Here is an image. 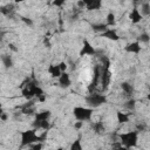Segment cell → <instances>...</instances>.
Segmentation results:
<instances>
[{"instance_id": "obj_8", "label": "cell", "mask_w": 150, "mask_h": 150, "mask_svg": "<svg viewBox=\"0 0 150 150\" xmlns=\"http://www.w3.org/2000/svg\"><path fill=\"white\" fill-rule=\"evenodd\" d=\"M101 71H102L101 67H100V66H96L95 69H94V79H93V82H92V85H90V87H89V92H93V88H95V87L97 86L99 80H100V78H101Z\"/></svg>"}, {"instance_id": "obj_35", "label": "cell", "mask_w": 150, "mask_h": 150, "mask_svg": "<svg viewBox=\"0 0 150 150\" xmlns=\"http://www.w3.org/2000/svg\"><path fill=\"white\" fill-rule=\"evenodd\" d=\"M25 0H14V3H17V4H19V3H24Z\"/></svg>"}, {"instance_id": "obj_18", "label": "cell", "mask_w": 150, "mask_h": 150, "mask_svg": "<svg viewBox=\"0 0 150 150\" xmlns=\"http://www.w3.org/2000/svg\"><path fill=\"white\" fill-rule=\"evenodd\" d=\"M101 6H102V0H95L92 5L87 6V10L88 11H96V10H100Z\"/></svg>"}, {"instance_id": "obj_21", "label": "cell", "mask_w": 150, "mask_h": 150, "mask_svg": "<svg viewBox=\"0 0 150 150\" xmlns=\"http://www.w3.org/2000/svg\"><path fill=\"white\" fill-rule=\"evenodd\" d=\"M115 24H116L115 14H114L113 12L108 13V15H107V25H108V26H114Z\"/></svg>"}, {"instance_id": "obj_11", "label": "cell", "mask_w": 150, "mask_h": 150, "mask_svg": "<svg viewBox=\"0 0 150 150\" xmlns=\"http://www.w3.org/2000/svg\"><path fill=\"white\" fill-rule=\"evenodd\" d=\"M48 73L50 74V76L53 79H56V78H60L61 74H62V70L60 69L59 64H50L48 67Z\"/></svg>"}, {"instance_id": "obj_1", "label": "cell", "mask_w": 150, "mask_h": 150, "mask_svg": "<svg viewBox=\"0 0 150 150\" xmlns=\"http://www.w3.org/2000/svg\"><path fill=\"white\" fill-rule=\"evenodd\" d=\"M36 129H32V130H25L20 132L21 136V146H26V145H31L33 143H38V142H42L46 138V134L38 136L36 135Z\"/></svg>"}, {"instance_id": "obj_2", "label": "cell", "mask_w": 150, "mask_h": 150, "mask_svg": "<svg viewBox=\"0 0 150 150\" xmlns=\"http://www.w3.org/2000/svg\"><path fill=\"white\" fill-rule=\"evenodd\" d=\"M120 139L122 142V144L124 145V148L129 149V148H134L137 145V141H138V131H129V132H124L120 135Z\"/></svg>"}, {"instance_id": "obj_14", "label": "cell", "mask_w": 150, "mask_h": 150, "mask_svg": "<svg viewBox=\"0 0 150 150\" xmlns=\"http://www.w3.org/2000/svg\"><path fill=\"white\" fill-rule=\"evenodd\" d=\"M52 113L49 110H43V111H40L38 114H35V120L36 121H43V120H49Z\"/></svg>"}, {"instance_id": "obj_17", "label": "cell", "mask_w": 150, "mask_h": 150, "mask_svg": "<svg viewBox=\"0 0 150 150\" xmlns=\"http://www.w3.org/2000/svg\"><path fill=\"white\" fill-rule=\"evenodd\" d=\"M121 89H122L127 95H131L132 92H134V88H132V86H131L129 82H122V83H121Z\"/></svg>"}, {"instance_id": "obj_31", "label": "cell", "mask_w": 150, "mask_h": 150, "mask_svg": "<svg viewBox=\"0 0 150 150\" xmlns=\"http://www.w3.org/2000/svg\"><path fill=\"white\" fill-rule=\"evenodd\" d=\"M75 129H80L81 127H82V121H79V122H76V123H75Z\"/></svg>"}, {"instance_id": "obj_3", "label": "cell", "mask_w": 150, "mask_h": 150, "mask_svg": "<svg viewBox=\"0 0 150 150\" xmlns=\"http://www.w3.org/2000/svg\"><path fill=\"white\" fill-rule=\"evenodd\" d=\"M73 115L78 121H89L93 116V109L85 107H75L73 109Z\"/></svg>"}, {"instance_id": "obj_22", "label": "cell", "mask_w": 150, "mask_h": 150, "mask_svg": "<svg viewBox=\"0 0 150 150\" xmlns=\"http://www.w3.org/2000/svg\"><path fill=\"white\" fill-rule=\"evenodd\" d=\"M138 41L139 42H143V43H148L149 41H150V35L148 34V33H142V34H139L138 35Z\"/></svg>"}, {"instance_id": "obj_37", "label": "cell", "mask_w": 150, "mask_h": 150, "mask_svg": "<svg viewBox=\"0 0 150 150\" xmlns=\"http://www.w3.org/2000/svg\"><path fill=\"white\" fill-rule=\"evenodd\" d=\"M138 1H141V0H132V3H134V4H137Z\"/></svg>"}, {"instance_id": "obj_30", "label": "cell", "mask_w": 150, "mask_h": 150, "mask_svg": "<svg viewBox=\"0 0 150 150\" xmlns=\"http://www.w3.org/2000/svg\"><path fill=\"white\" fill-rule=\"evenodd\" d=\"M82 1L85 3V5H86V7L87 6H89V5H92L94 1H95V0H82Z\"/></svg>"}, {"instance_id": "obj_25", "label": "cell", "mask_w": 150, "mask_h": 150, "mask_svg": "<svg viewBox=\"0 0 150 150\" xmlns=\"http://www.w3.org/2000/svg\"><path fill=\"white\" fill-rule=\"evenodd\" d=\"M64 3H66V0H54V1H53V5L56 6V7H61Z\"/></svg>"}, {"instance_id": "obj_23", "label": "cell", "mask_w": 150, "mask_h": 150, "mask_svg": "<svg viewBox=\"0 0 150 150\" xmlns=\"http://www.w3.org/2000/svg\"><path fill=\"white\" fill-rule=\"evenodd\" d=\"M81 141H80V138L79 139H76V141H74L73 142V144L70 145V150H82V145H81V143H80Z\"/></svg>"}, {"instance_id": "obj_28", "label": "cell", "mask_w": 150, "mask_h": 150, "mask_svg": "<svg viewBox=\"0 0 150 150\" xmlns=\"http://www.w3.org/2000/svg\"><path fill=\"white\" fill-rule=\"evenodd\" d=\"M136 128H137V131H144L145 130V125L143 123H138L136 125Z\"/></svg>"}, {"instance_id": "obj_5", "label": "cell", "mask_w": 150, "mask_h": 150, "mask_svg": "<svg viewBox=\"0 0 150 150\" xmlns=\"http://www.w3.org/2000/svg\"><path fill=\"white\" fill-rule=\"evenodd\" d=\"M85 55H96L95 48L92 46V43L88 40H83V46L80 50V56L83 57Z\"/></svg>"}, {"instance_id": "obj_4", "label": "cell", "mask_w": 150, "mask_h": 150, "mask_svg": "<svg viewBox=\"0 0 150 150\" xmlns=\"http://www.w3.org/2000/svg\"><path fill=\"white\" fill-rule=\"evenodd\" d=\"M86 102L89 107L92 108H97L104 103H107V97L104 95H101V94H95V93H92L90 95H88L86 97Z\"/></svg>"}, {"instance_id": "obj_20", "label": "cell", "mask_w": 150, "mask_h": 150, "mask_svg": "<svg viewBox=\"0 0 150 150\" xmlns=\"http://www.w3.org/2000/svg\"><path fill=\"white\" fill-rule=\"evenodd\" d=\"M14 10V6L13 5H6V6H1V13L4 15H8L10 13H12Z\"/></svg>"}, {"instance_id": "obj_12", "label": "cell", "mask_w": 150, "mask_h": 150, "mask_svg": "<svg viewBox=\"0 0 150 150\" xmlns=\"http://www.w3.org/2000/svg\"><path fill=\"white\" fill-rule=\"evenodd\" d=\"M92 128H93L94 132H95V134H99V135L104 134V131H106V128H104L103 123H101V122H95V123H93V124H92Z\"/></svg>"}, {"instance_id": "obj_15", "label": "cell", "mask_w": 150, "mask_h": 150, "mask_svg": "<svg viewBox=\"0 0 150 150\" xmlns=\"http://www.w3.org/2000/svg\"><path fill=\"white\" fill-rule=\"evenodd\" d=\"M116 117H117V122L118 123H127L129 122V115H127L125 113H122V111H117L116 113Z\"/></svg>"}, {"instance_id": "obj_16", "label": "cell", "mask_w": 150, "mask_h": 150, "mask_svg": "<svg viewBox=\"0 0 150 150\" xmlns=\"http://www.w3.org/2000/svg\"><path fill=\"white\" fill-rule=\"evenodd\" d=\"M1 60H3V63H4V66H5L6 68H12V67H13V60H12V57H11L10 55L4 54V55L1 56Z\"/></svg>"}, {"instance_id": "obj_13", "label": "cell", "mask_w": 150, "mask_h": 150, "mask_svg": "<svg viewBox=\"0 0 150 150\" xmlns=\"http://www.w3.org/2000/svg\"><path fill=\"white\" fill-rule=\"evenodd\" d=\"M92 29H93L94 32L103 33L104 31L108 29V25H107V24H103V22H100V24H93V25H92Z\"/></svg>"}, {"instance_id": "obj_36", "label": "cell", "mask_w": 150, "mask_h": 150, "mask_svg": "<svg viewBox=\"0 0 150 150\" xmlns=\"http://www.w3.org/2000/svg\"><path fill=\"white\" fill-rule=\"evenodd\" d=\"M146 99L150 101V90H149V93H148V95H146Z\"/></svg>"}, {"instance_id": "obj_9", "label": "cell", "mask_w": 150, "mask_h": 150, "mask_svg": "<svg viewBox=\"0 0 150 150\" xmlns=\"http://www.w3.org/2000/svg\"><path fill=\"white\" fill-rule=\"evenodd\" d=\"M125 52L128 53H132V54H138L141 52V45H139V41H135V42H131V43H128L125 47H124Z\"/></svg>"}, {"instance_id": "obj_27", "label": "cell", "mask_w": 150, "mask_h": 150, "mask_svg": "<svg viewBox=\"0 0 150 150\" xmlns=\"http://www.w3.org/2000/svg\"><path fill=\"white\" fill-rule=\"evenodd\" d=\"M59 67H60V69H61L62 71H66L67 68H68V66H67V63H66L64 61H61V62L59 63Z\"/></svg>"}, {"instance_id": "obj_7", "label": "cell", "mask_w": 150, "mask_h": 150, "mask_svg": "<svg viewBox=\"0 0 150 150\" xmlns=\"http://www.w3.org/2000/svg\"><path fill=\"white\" fill-rule=\"evenodd\" d=\"M101 38H106L108 40H113V41H118L120 36L117 34V32L115 29H107L103 33H101Z\"/></svg>"}, {"instance_id": "obj_29", "label": "cell", "mask_w": 150, "mask_h": 150, "mask_svg": "<svg viewBox=\"0 0 150 150\" xmlns=\"http://www.w3.org/2000/svg\"><path fill=\"white\" fill-rule=\"evenodd\" d=\"M31 148L34 149V150H40L42 148V144L41 143H39V144H31Z\"/></svg>"}, {"instance_id": "obj_34", "label": "cell", "mask_w": 150, "mask_h": 150, "mask_svg": "<svg viewBox=\"0 0 150 150\" xmlns=\"http://www.w3.org/2000/svg\"><path fill=\"white\" fill-rule=\"evenodd\" d=\"M45 45H46V46H48V47H50V43H49L48 39H45Z\"/></svg>"}, {"instance_id": "obj_10", "label": "cell", "mask_w": 150, "mask_h": 150, "mask_svg": "<svg viewBox=\"0 0 150 150\" xmlns=\"http://www.w3.org/2000/svg\"><path fill=\"white\" fill-rule=\"evenodd\" d=\"M129 19L131 20V22L132 24H138V22H141V20L143 19V15H142V13L135 7L131 12H130V14H129Z\"/></svg>"}, {"instance_id": "obj_33", "label": "cell", "mask_w": 150, "mask_h": 150, "mask_svg": "<svg viewBox=\"0 0 150 150\" xmlns=\"http://www.w3.org/2000/svg\"><path fill=\"white\" fill-rule=\"evenodd\" d=\"M1 120H3V121H6V120H7V115H6L4 111H1Z\"/></svg>"}, {"instance_id": "obj_6", "label": "cell", "mask_w": 150, "mask_h": 150, "mask_svg": "<svg viewBox=\"0 0 150 150\" xmlns=\"http://www.w3.org/2000/svg\"><path fill=\"white\" fill-rule=\"evenodd\" d=\"M59 85H60V87H62V88H68V87H70L71 81H70V76H69L68 73L62 71L61 76L59 78Z\"/></svg>"}, {"instance_id": "obj_19", "label": "cell", "mask_w": 150, "mask_h": 150, "mask_svg": "<svg viewBox=\"0 0 150 150\" xmlns=\"http://www.w3.org/2000/svg\"><path fill=\"white\" fill-rule=\"evenodd\" d=\"M141 13H142V15H144V17L150 15V4H149V3H144V4H142Z\"/></svg>"}, {"instance_id": "obj_32", "label": "cell", "mask_w": 150, "mask_h": 150, "mask_svg": "<svg viewBox=\"0 0 150 150\" xmlns=\"http://www.w3.org/2000/svg\"><path fill=\"white\" fill-rule=\"evenodd\" d=\"M8 47H10V48H11L13 52H18V48H17V47H15L13 43H10V45H8Z\"/></svg>"}, {"instance_id": "obj_24", "label": "cell", "mask_w": 150, "mask_h": 150, "mask_svg": "<svg viewBox=\"0 0 150 150\" xmlns=\"http://www.w3.org/2000/svg\"><path fill=\"white\" fill-rule=\"evenodd\" d=\"M124 107H125L128 110H134V109H135V107H136V101H135L134 99H131V100H129V101H127V102H125Z\"/></svg>"}, {"instance_id": "obj_26", "label": "cell", "mask_w": 150, "mask_h": 150, "mask_svg": "<svg viewBox=\"0 0 150 150\" xmlns=\"http://www.w3.org/2000/svg\"><path fill=\"white\" fill-rule=\"evenodd\" d=\"M21 20L26 24V25H28V26H32L33 25V21H32V19H29V18H26V17H21Z\"/></svg>"}]
</instances>
